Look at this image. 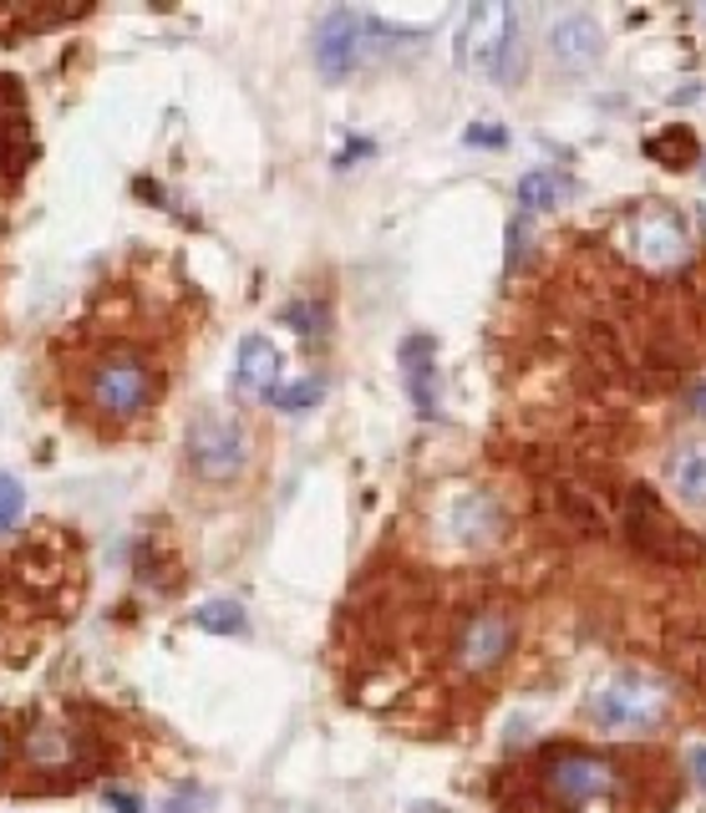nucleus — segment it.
Masks as SVG:
<instances>
[{
	"label": "nucleus",
	"mask_w": 706,
	"mask_h": 813,
	"mask_svg": "<svg viewBox=\"0 0 706 813\" xmlns=\"http://www.w3.org/2000/svg\"><path fill=\"white\" fill-rule=\"evenodd\" d=\"M641 752H605V748H550L529 768V799L513 803L519 813H579L610 803L615 813H655L661 803L630 793Z\"/></svg>",
	"instance_id": "nucleus-1"
},
{
	"label": "nucleus",
	"mask_w": 706,
	"mask_h": 813,
	"mask_svg": "<svg viewBox=\"0 0 706 813\" xmlns=\"http://www.w3.org/2000/svg\"><path fill=\"white\" fill-rule=\"evenodd\" d=\"M458 66L484 82H498V87H513L523 77V31L509 0H478L463 15Z\"/></svg>",
	"instance_id": "nucleus-2"
},
{
	"label": "nucleus",
	"mask_w": 706,
	"mask_h": 813,
	"mask_svg": "<svg viewBox=\"0 0 706 813\" xmlns=\"http://www.w3.org/2000/svg\"><path fill=\"white\" fill-rule=\"evenodd\" d=\"M671 692L666 682H655L645 671H615L605 686H595L585 702L595 727H626V733H651L666 722Z\"/></svg>",
	"instance_id": "nucleus-3"
},
{
	"label": "nucleus",
	"mask_w": 706,
	"mask_h": 813,
	"mask_svg": "<svg viewBox=\"0 0 706 813\" xmlns=\"http://www.w3.org/2000/svg\"><path fill=\"white\" fill-rule=\"evenodd\" d=\"M87 397L102 418L112 422H132L138 412H148L158 397V371L148 367L138 351H112L102 356L87 377Z\"/></svg>",
	"instance_id": "nucleus-4"
},
{
	"label": "nucleus",
	"mask_w": 706,
	"mask_h": 813,
	"mask_svg": "<svg viewBox=\"0 0 706 813\" xmlns=\"http://www.w3.org/2000/svg\"><path fill=\"white\" fill-rule=\"evenodd\" d=\"M620 250L636 264H645V270H676V264L692 260V229H686V219L676 209L651 204V209L630 214L626 235H620Z\"/></svg>",
	"instance_id": "nucleus-5"
},
{
	"label": "nucleus",
	"mask_w": 706,
	"mask_h": 813,
	"mask_svg": "<svg viewBox=\"0 0 706 813\" xmlns=\"http://www.w3.org/2000/svg\"><path fill=\"white\" fill-rule=\"evenodd\" d=\"M249 463V433L224 412H204L188 427V468L204 484H235Z\"/></svg>",
	"instance_id": "nucleus-6"
},
{
	"label": "nucleus",
	"mask_w": 706,
	"mask_h": 813,
	"mask_svg": "<svg viewBox=\"0 0 706 813\" xmlns=\"http://www.w3.org/2000/svg\"><path fill=\"white\" fill-rule=\"evenodd\" d=\"M513 641H519V620H513V610H498V605L473 610V616L458 626V641H453L458 671L463 676H488V671H498L503 661H509Z\"/></svg>",
	"instance_id": "nucleus-7"
},
{
	"label": "nucleus",
	"mask_w": 706,
	"mask_h": 813,
	"mask_svg": "<svg viewBox=\"0 0 706 813\" xmlns=\"http://www.w3.org/2000/svg\"><path fill=\"white\" fill-rule=\"evenodd\" d=\"M381 31V21L361 11H330L321 26H315V66L326 72L330 82H346L356 66L371 56V36Z\"/></svg>",
	"instance_id": "nucleus-8"
},
{
	"label": "nucleus",
	"mask_w": 706,
	"mask_h": 813,
	"mask_svg": "<svg viewBox=\"0 0 706 813\" xmlns=\"http://www.w3.org/2000/svg\"><path fill=\"white\" fill-rule=\"evenodd\" d=\"M550 56L564 66V72H585V66H595L605 56V31L595 15L585 11H569L560 15L550 26Z\"/></svg>",
	"instance_id": "nucleus-9"
},
{
	"label": "nucleus",
	"mask_w": 706,
	"mask_h": 813,
	"mask_svg": "<svg viewBox=\"0 0 706 813\" xmlns=\"http://www.w3.org/2000/svg\"><path fill=\"white\" fill-rule=\"evenodd\" d=\"M235 387L245 397H275L280 392V351L270 336H245V342H239Z\"/></svg>",
	"instance_id": "nucleus-10"
},
{
	"label": "nucleus",
	"mask_w": 706,
	"mask_h": 813,
	"mask_svg": "<svg viewBox=\"0 0 706 813\" xmlns=\"http://www.w3.org/2000/svg\"><path fill=\"white\" fill-rule=\"evenodd\" d=\"M402 371H406V392L422 418L437 412V367H432V342L427 336H406L402 342Z\"/></svg>",
	"instance_id": "nucleus-11"
},
{
	"label": "nucleus",
	"mask_w": 706,
	"mask_h": 813,
	"mask_svg": "<svg viewBox=\"0 0 706 813\" xmlns=\"http://www.w3.org/2000/svg\"><path fill=\"white\" fill-rule=\"evenodd\" d=\"M666 484H671L676 499L706 509V437L702 443H681L676 453H671L666 458Z\"/></svg>",
	"instance_id": "nucleus-12"
},
{
	"label": "nucleus",
	"mask_w": 706,
	"mask_h": 813,
	"mask_svg": "<svg viewBox=\"0 0 706 813\" xmlns=\"http://www.w3.org/2000/svg\"><path fill=\"white\" fill-rule=\"evenodd\" d=\"M453 529H458L463 544H488V539H498V529H503V513H498V503L488 499V494H463L458 503H453Z\"/></svg>",
	"instance_id": "nucleus-13"
},
{
	"label": "nucleus",
	"mask_w": 706,
	"mask_h": 813,
	"mask_svg": "<svg viewBox=\"0 0 706 813\" xmlns=\"http://www.w3.org/2000/svg\"><path fill=\"white\" fill-rule=\"evenodd\" d=\"M198 630H209V636H245L249 630V616L239 610L235 600H214V605H204L198 610Z\"/></svg>",
	"instance_id": "nucleus-14"
},
{
	"label": "nucleus",
	"mask_w": 706,
	"mask_h": 813,
	"mask_svg": "<svg viewBox=\"0 0 706 813\" xmlns=\"http://www.w3.org/2000/svg\"><path fill=\"white\" fill-rule=\"evenodd\" d=\"M554 198H560V178L554 173H523V184H519V204L523 209H550Z\"/></svg>",
	"instance_id": "nucleus-15"
},
{
	"label": "nucleus",
	"mask_w": 706,
	"mask_h": 813,
	"mask_svg": "<svg viewBox=\"0 0 706 813\" xmlns=\"http://www.w3.org/2000/svg\"><path fill=\"white\" fill-rule=\"evenodd\" d=\"M21 513H26V488L15 484L11 473H0V534L21 524Z\"/></svg>",
	"instance_id": "nucleus-16"
},
{
	"label": "nucleus",
	"mask_w": 706,
	"mask_h": 813,
	"mask_svg": "<svg viewBox=\"0 0 706 813\" xmlns=\"http://www.w3.org/2000/svg\"><path fill=\"white\" fill-rule=\"evenodd\" d=\"M321 392H326V381L305 377V381H295V387H285V392H275V406L280 412H305V406L321 402Z\"/></svg>",
	"instance_id": "nucleus-17"
},
{
	"label": "nucleus",
	"mask_w": 706,
	"mask_h": 813,
	"mask_svg": "<svg viewBox=\"0 0 706 813\" xmlns=\"http://www.w3.org/2000/svg\"><path fill=\"white\" fill-rule=\"evenodd\" d=\"M107 803H112V809H122V813H143V803L132 799V793H118V788L107 793Z\"/></svg>",
	"instance_id": "nucleus-18"
},
{
	"label": "nucleus",
	"mask_w": 706,
	"mask_h": 813,
	"mask_svg": "<svg viewBox=\"0 0 706 813\" xmlns=\"http://www.w3.org/2000/svg\"><path fill=\"white\" fill-rule=\"evenodd\" d=\"M503 138H509L503 128H473L468 132V143H503Z\"/></svg>",
	"instance_id": "nucleus-19"
},
{
	"label": "nucleus",
	"mask_w": 706,
	"mask_h": 813,
	"mask_svg": "<svg viewBox=\"0 0 706 813\" xmlns=\"http://www.w3.org/2000/svg\"><path fill=\"white\" fill-rule=\"evenodd\" d=\"M169 813H198L194 793H178V799H169Z\"/></svg>",
	"instance_id": "nucleus-20"
},
{
	"label": "nucleus",
	"mask_w": 706,
	"mask_h": 813,
	"mask_svg": "<svg viewBox=\"0 0 706 813\" xmlns=\"http://www.w3.org/2000/svg\"><path fill=\"white\" fill-rule=\"evenodd\" d=\"M692 773L706 783V742H696V748H692Z\"/></svg>",
	"instance_id": "nucleus-21"
},
{
	"label": "nucleus",
	"mask_w": 706,
	"mask_h": 813,
	"mask_svg": "<svg viewBox=\"0 0 706 813\" xmlns=\"http://www.w3.org/2000/svg\"><path fill=\"white\" fill-rule=\"evenodd\" d=\"M692 412H696V418H706V381H696V392H692Z\"/></svg>",
	"instance_id": "nucleus-22"
}]
</instances>
